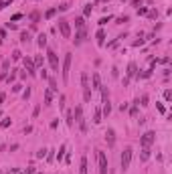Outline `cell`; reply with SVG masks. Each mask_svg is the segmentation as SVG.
<instances>
[{"label":"cell","instance_id":"obj_11","mask_svg":"<svg viewBox=\"0 0 172 174\" xmlns=\"http://www.w3.org/2000/svg\"><path fill=\"white\" fill-rule=\"evenodd\" d=\"M105 142H107V146H109V148H111V146H114V144H115V132L111 130V128L105 132Z\"/></svg>","mask_w":172,"mask_h":174},{"label":"cell","instance_id":"obj_25","mask_svg":"<svg viewBox=\"0 0 172 174\" xmlns=\"http://www.w3.org/2000/svg\"><path fill=\"white\" fill-rule=\"evenodd\" d=\"M49 89H51V91H57V89H59V87H57V81H55L53 77L49 79Z\"/></svg>","mask_w":172,"mask_h":174},{"label":"cell","instance_id":"obj_36","mask_svg":"<svg viewBox=\"0 0 172 174\" xmlns=\"http://www.w3.org/2000/svg\"><path fill=\"white\" fill-rule=\"evenodd\" d=\"M47 152H49V154H47V160H49V162H53V160H55V154H53V152H55V150H47Z\"/></svg>","mask_w":172,"mask_h":174},{"label":"cell","instance_id":"obj_44","mask_svg":"<svg viewBox=\"0 0 172 174\" xmlns=\"http://www.w3.org/2000/svg\"><path fill=\"white\" fill-rule=\"evenodd\" d=\"M140 45H144V39H142V35H140V39L134 41V47H140Z\"/></svg>","mask_w":172,"mask_h":174},{"label":"cell","instance_id":"obj_3","mask_svg":"<svg viewBox=\"0 0 172 174\" xmlns=\"http://www.w3.org/2000/svg\"><path fill=\"white\" fill-rule=\"evenodd\" d=\"M154 140H156V132H146V134L140 138V146L142 148H150L154 144Z\"/></svg>","mask_w":172,"mask_h":174},{"label":"cell","instance_id":"obj_15","mask_svg":"<svg viewBox=\"0 0 172 174\" xmlns=\"http://www.w3.org/2000/svg\"><path fill=\"white\" fill-rule=\"evenodd\" d=\"M124 39H126V32H124V35H119L118 39H114L111 43H107V49H115V47L119 45V41H124Z\"/></svg>","mask_w":172,"mask_h":174},{"label":"cell","instance_id":"obj_50","mask_svg":"<svg viewBox=\"0 0 172 174\" xmlns=\"http://www.w3.org/2000/svg\"><path fill=\"white\" fill-rule=\"evenodd\" d=\"M158 112H160V113H166V109H164V105H162V103H158Z\"/></svg>","mask_w":172,"mask_h":174},{"label":"cell","instance_id":"obj_27","mask_svg":"<svg viewBox=\"0 0 172 174\" xmlns=\"http://www.w3.org/2000/svg\"><path fill=\"white\" fill-rule=\"evenodd\" d=\"M91 12H93V6H91V4H87L85 10H83V16H91Z\"/></svg>","mask_w":172,"mask_h":174},{"label":"cell","instance_id":"obj_18","mask_svg":"<svg viewBox=\"0 0 172 174\" xmlns=\"http://www.w3.org/2000/svg\"><path fill=\"white\" fill-rule=\"evenodd\" d=\"M140 160H142V162H148V160H150V148H142Z\"/></svg>","mask_w":172,"mask_h":174},{"label":"cell","instance_id":"obj_20","mask_svg":"<svg viewBox=\"0 0 172 174\" xmlns=\"http://www.w3.org/2000/svg\"><path fill=\"white\" fill-rule=\"evenodd\" d=\"M101 109H95V112H93V124H101Z\"/></svg>","mask_w":172,"mask_h":174},{"label":"cell","instance_id":"obj_34","mask_svg":"<svg viewBox=\"0 0 172 174\" xmlns=\"http://www.w3.org/2000/svg\"><path fill=\"white\" fill-rule=\"evenodd\" d=\"M45 156H47V150H45V148H41V150L37 152V158H45Z\"/></svg>","mask_w":172,"mask_h":174},{"label":"cell","instance_id":"obj_6","mask_svg":"<svg viewBox=\"0 0 172 174\" xmlns=\"http://www.w3.org/2000/svg\"><path fill=\"white\" fill-rule=\"evenodd\" d=\"M97 164H99V174H107V158H105V152L97 150Z\"/></svg>","mask_w":172,"mask_h":174},{"label":"cell","instance_id":"obj_49","mask_svg":"<svg viewBox=\"0 0 172 174\" xmlns=\"http://www.w3.org/2000/svg\"><path fill=\"white\" fill-rule=\"evenodd\" d=\"M20 18H23V14L18 12V14H14V16H12V22H14V20H20Z\"/></svg>","mask_w":172,"mask_h":174},{"label":"cell","instance_id":"obj_13","mask_svg":"<svg viewBox=\"0 0 172 174\" xmlns=\"http://www.w3.org/2000/svg\"><path fill=\"white\" fill-rule=\"evenodd\" d=\"M95 39H97V45H99V47L105 45V31H103V28H99V31H97Z\"/></svg>","mask_w":172,"mask_h":174},{"label":"cell","instance_id":"obj_28","mask_svg":"<svg viewBox=\"0 0 172 174\" xmlns=\"http://www.w3.org/2000/svg\"><path fill=\"white\" fill-rule=\"evenodd\" d=\"M67 126H69V128H73V113L71 112H67Z\"/></svg>","mask_w":172,"mask_h":174},{"label":"cell","instance_id":"obj_52","mask_svg":"<svg viewBox=\"0 0 172 174\" xmlns=\"http://www.w3.org/2000/svg\"><path fill=\"white\" fill-rule=\"evenodd\" d=\"M4 99H6V93H0V105L4 103Z\"/></svg>","mask_w":172,"mask_h":174},{"label":"cell","instance_id":"obj_46","mask_svg":"<svg viewBox=\"0 0 172 174\" xmlns=\"http://www.w3.org/2000/svg\"><path fill=\"white\" fill-rule=\"evenodd\" d=\"M59 101H61V109H65V95L59 97Z\"/></svg>","mask_w":172,"mask_h":174},{"label":"cell","instance_id":"obj_53","mask_svg":"<svg viewBox=\"0 0 172 174\" xmlns=\"http://www.w3.org/2000/svg\"><path fill=\"white\" fill-rule=\"evenodd\" d=\"M122 2H128V0H122Z\"/></svg>","mask_w":172,"mask_h":174},{"label":"cell","instance_id":"obj_23","mask_svg":"<svg viewBox=\"0 0 172 174\" xmlns=\"http://www.w3.org/2000/svg\"><path fill=\"white\" fill-rule=\"evenodd\" d=\"M81 117H83V109H81V105H77L75 107V122L81 120Z\"/></svg>","mask_w":172,"mask_h":174},{"label":"cell","instance_id":"obj_2","mask_svg":"<svg viewBox=\"0 0 172 174\" xmlns=\"http://www.w3.org/2000/svg\"><path fill=\"white\" fill-rule=\"evenodd\" d=\"M81 87H83V99L85 101H91V83H89V75L81 73Z\"/></svg>","mask_w":172,"mask_h":174},{"label":"cell","instance_id":"obj_26","mask_svg":"<svg viewBox=\"0 0 172 174\" xmlns=\"http://www.w3.org/2000/svg\"><path fill=\"white\" fill-rule=\"evenodd\" d=\"M33 63H34V67H41L43 65V57H41V55H37V57L33 59Z\"/></svg>","mask_w":172,"mask_h":174},{"label":"cell","instance_id":"obj_51","mask_svg":"<svg viewBox=\"0 0 172 174\" xmlns=\"http://www.w3.org/2000/svg\"><path fill=\"white\" fill-rule=\"evenodd\" d=\"M41 77H43V79H49V75H47L45 69H41Z\"/></svg>","mask_w":172,"mask_h":174},{"label":"cell","instance_id":"obj_24","mask_svg":"<svg viewBox=\"0 0 172 174\" xmlns=\"http://www.w3.org/2000/svg\"><path fill=\"white\" fill-rule=\"evenodd\" d=\"M75 27H77V28H83V27H85L83 16H77V18H75Z\"/></svg>","mask_w":172,"mask_h":174},{"label":"cell","instance_id":"obj_19","mask_svg":"<svg viewBox=\"0 0 172 174\" xmlns=\"http://www.w3.org/2000/svg\"><path fill=\"white\" fill-rule=\"evenodd\" d=\"M51 103H53V91L45 89V105H51Z\"/></svg>","mask_w":172,"mask_h":174},{"label":"cell","instance_id":"obj_1","mask_svg":"<svg viewBox=\"0 0 172 174\" xmlns=\"http://www.w3.org/2000/svg\"><path fill=\"white\" fill-rule=\"evenodd\" d=\"M132 154H134V150H132V148H124L122 156H119V166H122V172H126L128 168H130V164H132Z\"/></svg>","mask_w":172,"mask_h":174},{"label":"cell","instance_id":"obj_29","mask_svg":"<svg viewBox=\"0 0 172 174\" xmlns=\"http://www.w3.org/2000/svg\"><path fill=\"white\" fill-rule=\"evenodd\" d=\"M12 59H14V61L23 59V53H20V51H12Z\"/></svg>","mask_w":172,"mask_h":174},{"label":"cell","instance_id":"obj_38","mask_svg":"<svg viewBox=\"0 0 172 174\" xmlns=\"http://www.w3.org/2000/svg\"><path fill=\"white\" fill-rule=\"evenodd\" d=\"M12 2H14V0H6V2H2V4H0V10H4L6 6H10Z\"/></svg>","mask_w":172,"mask_h":174},{"label":"cell","instance_id":"obj_7","mask_svg":"<svg viewBox=\"0 0 172 174\" xmlns=\"http://www.w3.org/2000/svg\"><path fill=\"white\" fill-rule=\"evenodd\" d=\"M47 59H49V65H51V69L53 71H59V57L55 55V51H47Z\"/></svg>","mask_w":172,"mask_h":174},{"label":"cell","instance_id":"obj_12","mask_svg":"<svg viewBox=\"0 0 172 174\" xmlns=\"http://www.w3.org/2000/svg\"><path fill=\"white\" fill-rule=\"evenodd\" d=\"M87 156H81V160H79V174H89L87 170Z\"/></svg>","mask_w":172,"mask_h":174},{"label":"cell","instance_id":"obj_40","mask_svg":"<svg viewBox=\"0 0 172 174\" xmlns=\"http://www.w3.org/2000/svg\"><path fill=\"white\" fill-rule=\"evenodd\" d=\"M57 10H61V12H65V10H69V4H67V2H63V4H61V6H59V8H57Z\"/></svg>","mask_w":172,"mask_h":174},{"label":"cell","instance_id":"obj_30","mask_svg":"<svg viewBox=\"0 0 172 174\" xmlns=\"http://www.w3.org/2000/svg\"><path fill=\"white\" fill-rule=\"evenodd\" d=\"M28 97H31V87H27V89H24V91H23V99L27 101Z\"/></svg>","mask_w":172,"mask_h":174},{"label":"cell","instance_id":"obj_43","mask_svg":"<svg viewBox=\"0 0 172 174\" xmlns=\"http://www.w3.org/2000/svg\"><path fill=\"white\" fill-rule=\"evenodd\" d=\"M6 77H8V71H0V81H4Z\"/></svg>","mask_w":172,"mask_h":174},{"label":"cell","instance_id":"obj_9","mask_svg":"<svg viewBox=\"0 0 172 174\" xmlns=\"http://www.w3.org/2000/svg\"><path fill=\"white\" fill-rule=\"evenodd\" d=\"M23 61H24V67H27V73H28V75H34V73H37V67H34V63H33L31 57H24Z\"/></svg>","mask_w":172,"mask_h":174},{"label":"cell","instance_id":"obj_14","mask_svg":"<svg viewBox=\"0 0 172 174\" xmlns=\"http://www.w3.org/2000/svg\"><path fill=\"white\" fill-rule=\"evenodd\" d=\"M91 81H93V89H97V91H99V89H101V79H99V73H93V75H91Z\"/></svg>","mask_w":172,"mask_h":174},{"label":"cell","instance_id":"obj_37","mask_svg":"<svg viewBox=\"0 0 172 174\" xmlns=\"http://www.w3.org/2000/svg\"><path fill=\"white\" fill-rule=\"evenodd\" d=\"M164 99H166V101L172 99V91H170V89H166V91H164Z\"/></svg>","mask_w":172,"mask_h":174},{"label":"cell","instance_id":"obj_16","mask_svg":"<svg viewBox=\"0 0 172 174\" xmlns=\"http://www.w3.org/2000/svg\"><path fill=\"white\" fill-rule=\"evenodd\" d=\"M20 43H23V45H28V43H31V32H28V31H23V32H20Z\"/></svg>","mask_w":172,"mask_h":174},{"label":"cell","instance_id":"obj_47","mask_svg":"<svg viewBox=\"0 0 172 174\" xmlns=\"http://www.w3.org/2000/svg\"><path fill=\"white\" fill-rule=\"evenodd\" d=\"M130 113H132V116H138V105H134V107L130 109Z\"/></svg>","mask_w":172,"mask_h":174},{"label":"cell","instance_id":"obj_35","mask_svg":"<svg viewBox=\"0 0 172 174\" xmlns=\"http://www.w3.org/2000/svg\"><path fill=\"white\" fill-rule=\"evenodd\" d=\"M109 20H111V16H103V18L99 20V27H103V24H107Z\"/></svg>","mask_w":172,"mask_h":174},{"label":"cell","instance_id":"obj_41","mask_svg":"<svg viewBox=\"0 0 172 174\" xmlns=\"http://www.w3.org/2000/svg\"><path fill=\"white\" fill-rule=\"evenodd\" d=\"M111 77H114V79H118V77H119V73H118V67H114V69H111Z\"/></svg>","mask_w":172,"mask_h":174},{"label":"cell","instance_id":"obj_21","mask_svg":"<svg viewBox=\"0 0 172 174\" xmlns=\"http://www.w3.org/2000/svg\"><path fill=\"white\" fill-rule=\"evenodd\" d=\"M65 152H67V146H65V144H63V146L59 148V152H57V160H59V162H61V160H63V156H65Z\"/></svg>","mask_w":172,"mask_h":174},{"label":"cell","instance_id":"obj_8","mask_svg":"<svg viewBox=\"0 0 172 174\" xmlns=\"http://www.w3.org/2000/svg\"><path fill=\"white\" fill-rule=\"evenodd\" d=\"M85 37H87V31H85V27L83 28H77V32H75V39H73V43L75 45H81L85 41Z\"/></svg>","mask_w":172,"mask_h":174},{"label":"cell","instance_id":"obj_31","mask_svg":"<svg viewBox=\"0 0 172 174\" xmlns=\"http://www.w3.org/2000/svg\"><path fill=\"white\" fill-rule=\"evenodd\" d=\"M38 18H41V16H38V12H33V14H31V20H33V24H37V22H38Z\"/></svg>","mask_w":172,"mask_h":174},{"label":"cell","instance_id":"obj_5","mask_svg":"<svg viewBox=\"0 0 172 174\" xmlns=\"http://www.w3.org/2000/svg\"><path fill=\"white\" fill-rule=\"evenodd\" d=\"M59 32H61L63 39H69V37H71V24H69V20H65V18L59 20Z\"/></svg>","mask_w":172,"mask_h":174},{"label":"cell","instance_id":"obj_45","mask_svg":"<svg viewBox=\"0 0 172 174\" xmlns=\"http://www.w3.org/2000/svg\"><path fill=\"white\" fill-rule=\"evenodd\" d=\"M38 112H41V105H37V107L33 109V117H37V116H38Z\"/></svg>","mask_w":172,"mask_h":174},{"label":"cell","instance_id":"obj_10","mask_svg":"<svg viewBox=\"0 0 172 174\" xmlns=\"http://www.w3.org/2000/svg\"><path fill=\"white\" fill-rule=\"evenodd\" d=\"M138 75H140V71H138V65H136V63H130V65H128V71H126V77L132 79V77H138Z\"/></svg>","mask_w":172,"mask_h":174},{"label":"cell","instance_id":"obj_48","mask_svg":"<svg viewBox=\"0 0 172 174\" xmlns=\"http://www.w3.org/2000/svg\"><path fill=\"white\" fill-rule=\"evenodd\" d=\"M142 105H148V95H142Z\"/></svg>","mask_w":172,"mask_h":174},{"label":"cell","instance_id":"obj_17","mask_svg":"<svg viewBox=\"0 0 172 174\" xmlns=\"http://www.w3.org/2000/svg\"><path fill=\"white\" fill-rule=\"evenodd\" d=\"M37 43H38L41 49H45V47H47V35H45V32H41V35L37 37Z\"/></svg>","mask_w":172,"mask_h":174},{"label":"cell","instance_id":"obj_33","mask_svg":"<svg viewBox=\"0 0 172 174\" xmlns=\"http://www.w3.org/2000/svg\"><path fill=\"white\" fill-rule=\"evenodd\" d=\"M8 126H10V120H8V117H6V120H2V122H0V128H8Z\"/></svg>","mask_w":172,"mask_h":174},{"label":"cell","instance_id":"obj_22","mask_svg":"<svg viewBox=\"0 0 172 174\" xmlns=\"http://www.w3.org/2000/svg\"><path fill=\"white\" fill-rule=\"evenodd\" d=\"M55 14H57V8H49V10L45 12V18H47V20H51Z\"/></svg>","mask_w":172,"mask_h":174},{"label":"cell","instance_id":"obj_42","mask_svg":"<svg viewBox=\"0 0 172 174\" xmlns=\"http://www.w3.org/2000/svg\"><path fill=\"white\" fill-rule=\"evenodd\" d=\"M8 67H10V61H2V71H8Z\"/></svg>","mask_w":172,"mask_h":174},{"label":"cell","instance_id":"obj_32","mask_svg":"<svg viewBox=\"0 0 172 174\" xmlns=\"http://www.w3.org/2000/svg\"><path fill=\"white\" fill-rule=\"evenodd\" d=\"M6 79H8V85H10V83H12V81H14V79H16V71H12V73L8 75Z\"/></svg>","mask_w":172,"mask_h":174},{"label":"cell","instance_id":"obj_4","mask_svg":"<svg viewBox=\"0 0 172 174\" xmlns=\"http://www.w3.org/2000/svg\"><path fill=\"white\" fill-rule=\"evenodd\" d=\"M69 71H71V53L65 55V61H63V67H61V77H63V81H67V79H69Z\"/></svg>","mask_w":172,"mask_h":174},{"label":"cell","instance_id":"obj_54","mask_svg":"<svg viewBox=\"0 0 172 174\" xmlns=\"http://www.w3.org/2000/svg\"><path fill=\"white\" fill-rule=\"evenodd\" d=\"M20 174H27V172H20Z\"/></svg>","mask_w":172,"mask_h":174},{"label":"cell","instance_id":"obj_39","mask_svg":"<svg viewBox=\"0 0 172 174\" xmlns=\"http://www.w3.org/2000/svg\"><path fill=\"white\" fill-rule=\"evenodd\" d=\"M146 14H148L150 18H156V16H158V10H148V12H146Z\"/></svg>","mask_w":172,"mask_h":174}]
</instances>
